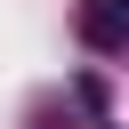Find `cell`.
<instances>
[{"mask_svg": "<svg viewBox=\"0 0 129 129\" xmlns=\"http://www.w3.org/2000/svg\"><path fill=\"white\" fill-rule=\"evenodd\" d=\"M73 97H81V113H89V121H105V113H113V97H105V81H97V73H81V81H73Z\"/></svg>", "mask_w": 129, "mask_h": 129, "instance_id": "2", "label": "cell"}, {"mask_svg": "<svg viewBox=\"0 0 129 129\" xmlns=\"http://www.w3.org/2000/svg\"><path fill=\"white\" fill-rule=\"evenodd\" d=\"M81 40L97 56H121L129 48V0H81Z\"/></svg>", "mask_w": 129, "mask_h": 129, "instance_id": "1", "label": "cell"}, {"mask_svg": "<svg viewBox=\"0 0 129 129\" xmlns=\"http://www.w3.org/2000/svg\"><path fill=\"white\" fill-rule=\"evenodd\" d=\"M105 129H113V121H105Z\"/></svg>", "mask_w": 129, "mask_h": 129, "instance_id": "3", "label": "cell"}]
</instances>
